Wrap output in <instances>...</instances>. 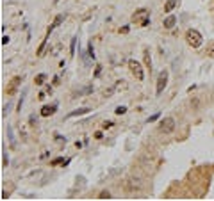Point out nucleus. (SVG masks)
<instances>
[{
	"label": "nucleus",
	"instance_id": "nucleus-1",
	"mask_svg": "<svg viewBox=\"0 0 214 201\" xmlns=\"http://www.w3.org/2000/svg\"><path fill=\"white\" fill-rule=\"evenodd\" d=\"M186 41H187V45L191 48H198L202 45V34L198 32V31H195V29H189L186 32Z\"/></svg>",
	"mask_w": 214,
	"mask_h": 201
},
{
	"label": "nucleus",
	"instance_id": "nucleus-2",
	"mask_svg": "<svg viewBox=\"0 0 214 201\" xmlns=\"http://www.w3.org/2000/svg\"><path fill=\"white\" fill-rule=\"evenodd\" d=\"M132 22L139 23L141 27H146V25L150 23V18H148V11H146V9H138V11L134 13V16H132Z\"/></svg>",
	"mask_w": 214,
	"mask_h": 201
},
{
	"label": "nucleus",
	"instance_id": "nucleus-3",
	"mask_svg": "<svg viewBox=\"0 0 214 201\" xmlns=\"http://www.w3.org/2000/svg\"><path fill=\"white\" fill-rule=\"evenodd\" d=\"M129 69H130V73L141 82L143 78H144V73H143V68H141V64L138 63V61H134V59H130L129 61Z\"/></svg>",
	"mask_w": 214,
	"mask_h": 201
},
{
	"label": "nucleus",
	"instance_id": "nucleus-4",
	"mask_svg": "<svg viewBox=\"0 0 214 201\" xmlns=\"http://www.w3.org/2000/svg\"><path fill=\"white\" fill-rule=\"evenodd\" d=\"M159 130L162 134H171L175 130V119L173 118H164L161 123H159Z\"/></svg>",
	"mask_w": 214,
	"mask_h": 201
},
{
	"label": "nucleus",
	"instance_id": "nucleus-5",
	"mask_svg": "<svg viewBox=\"0 0 214 201\" xmlns=\"http://www.w3.org/2000/svg\"><path fill=\"white\" fill-rule=\"evenodd\" d=\"M166 84H168V69H164V71H161V73H159V78H157V87H155V93H157V95H161V93L164 91Z\"/></svg>",
	"mask_w": 214,
	"mask_h": 201
},
{
	"label": "nucleus",
	"instance_id": "nucleus-6",
	"mask_svg": "<svg viewBox=\"0 0 214 201\" xmlns=\"http://www.w3.org/2000/svg\"><path fill=\"white\" fill-rule=\"evenodd\" d=\"M20 82H22V77H13L11 82H9V86H7V89H5V95H7V96H13V95L16 93Z\"/></svg>",
	"mask_w": 214,
	"mask_h": 201
},
{
	"label": "nucleus",
	"instance_id": "nucleus-7",
	"mask_svg": "<svg viewBox=\"0 0 214 201\" xmlns=\"http://www.w3.org/2000/svg\"><path fill=\"white\" fill-rule=\"evenodd\" d=\"M64 18H66V14H57V16L54 18V22H52V25L48 27V31H46V34H50L52 31H54V29H55V27H59V25H61V23L64 22Z\"/></svg>",
	"mask_w": 214,
	"mask_h": 201
},
{
	"label": "nucleus",
	"instance_id": "nucleus-8",
	"mask_svg": "<svg viewBox=\"0 0 214 201\" xmlns=\"http://www.w3.org/2000/svg\"><path fill=\"white\" fill-rule=\"evenodd\" d=\"M55 109H57V105H45V107H41V116L48 118V116H52L55 112Z\"/></svg>",
	"mask_w": 214,
	"mask_h": 201
},
{
	"label": "nucleus",
	"instance_id": "nucleus-9",
	"mask_svg": "<svg viewBox=\"0 0 214 201\" xmlns=\"http://www.w3.org/2000/svg\"><path fill=\"white\" fill-rule=\"evenodd\" d=\"M175 23H177V18H175L173 14H170V16H168V18H164V22H162L164 29H171V27H175Z\"/></svg>",
	"mask_w": 214,
	"mask_h": 201
},
{
	"label": "nucleus",
	"instance_id": "nucleus-10",
	"mask_svg": "<svg viewBox=\"0 0 214 201\" xmlns=\"http://www.w3.org/2000/svg\"><path fill=\"white\" fill-rule=\"evenodd\" d=\"M88 112H91V109H88V107H82V109H75L73 112L68 114V118H75V116H84V114H88Z\"/></svg>",
	"mask_w": 214,
	"mask_h": 201
},
{
	"label": "nucleus",
	"instance_id": "nucleus-11",
	"mask_svg": "<svg viewBox=\"0 0 214 201\" xmlns=\"http://www.w3.org/2000/svg\"><path fill=\"white\" fill-rule=\"evenodd\" d=\"M175 5H177V0H168L164 4V13H171L175 9Z\"/></svg>",
	"mask_w": 214,
	"mask_h": 201
},
{
	"label": "nucleus",
	"instance_id": "nucleus-12",
	"mask_svg": "<svg viewBox=\"0 0 214 201\" xmlns=\"http://www.w3.org/2000/svg\"><path fill=\"white\" fill-rule=\"evenodd\" d=\"M45 80H46V75H45V73H41V75H37V77L34 78V84H36V86H41Z\"/></svg>",
	"mask_w": 214,
	"mask_h": 201
},
{
	"label": "nucleus",
	"instance_id": "nucleus-13",
	"mask_svg": "<svg viewBox=\"0 0 214 201\" xmlns=\"http://www.w3.org/2000/svg\"><path fill=\"white\" fill-rule=\"evenodd\" d=\"M144 64H146V68L152 69V61H150V54H148V50H144Z\"/></svg>",
	"mask_w": 214,
	"mask_h": 201
},
{
	"label": "nucleus",
	"instance_id": "nucleus-14",
	"mask_svg": "<svg viewBox=\"0 0 214 201\" xmlns=\"http://www.w3.org/2000/svg\"><path fill=\"white\" fill-rule=\"evenodd\" d=\"M205 55H207V57H214V43L207 46V50H205Z\"/></svg>",
	"mask_w": 214,
	"mask_h": 201
},
{
	"label": "nucleus",
	"instance_id": "nucleus-15",
	"mask_svg": "<svg viewBox=\"0 0 214 201\" xmlns=\"http://www.w3.org/2000/svg\"><path fill=\"white\" fill-rule=\"evenodd\" d=\"M127 112V107H116V110H114V114H118V116H121V114H125Z\"/></svg>",
	"mask_w": 214,
	"mask_h": 201
},
{
	"label": "nucleus",
	"instance_id": "nucleus-16",
	"mask_svg": "<svg viewBox=\"0 0 214 201\" xmlns=\"http://www.w3.org/2000/svg\"><path fill=\"white\" fill-rule=\"evenodd\" d=\"M109 198H111L109 191H104V192H100V194H98V200H109Z\"/></svg>",
	"mask_w": 214,
	"mask_h": 201
},
{
	"label": "nucleus",
	"instance_id": "nucleus-17",
	"mask_svg": "<svg viewBox=\"0 0 214 201\" xmlns=\"http://www.w3.org/2000/svg\"><path fill=\"white\" fill-rule=\"evenodd\" d=\"M75 43H77V37H73L71 43H70V54H71V55L75 54Z\"/></svg>",
	"mask_w": 214,
	"mask_h": 201
},
{
	"label": "nucleus",
	"instance_id": "nucleus-18",
	"mask_svg": "<svg viewBox=\"0 0 214 201\" xmlns=\"http://www.w3.org/2000/svg\"><path fill=\"white\" fill-rule=\"evenodd\" d=\"M29 123H31V127H36V125H37V118H36V116H31V118H29Z\"/></svg>",
	"mask_w": 214,
	"mask_h": 201
},
{
	"label": "nucleus",
	"instance_id": "nucleus-19",
	"mask_svg": "<svg viewBox=\"0 0 214 201\" xmlns=\"http://www.w3.org/2000/svg\"><path fill=\"white\" fill-rule=\"evenodd\" d=\"M45 46H46V41H43V43H41V46L37 48V55H41V54H43V50H45Z\"/></svg>",
	"mask_w": 214,
	"mask_h": 201
},
{
	"label": "nucleus",
	"instance_id": "nucleus-20",
	"mask_svg": "<svg viewBox=\"0 0 214 201\" xmlns=\"http://www.w3.org/2000/svg\"><path fill=\"white\" fill-rule=\"evenodd\" d=\"M159 116H161V112H155L153 116H150V118H148V123H152V121H155V119H157Z\"/></svg>",
	"mask_w": 214,
	"mask_h": 201
},
{
	"label": "nucleus",
	"instance_id": "nucleus-21",
	"mask_svg": "<svg viewBox=\"0 0 214 201\" xmlns=\"http://www.w3.org/2000/svg\"><path fill=\"white\" fill-rule=\"evenodd\" d=\"M7 134H9V141H11V144L14 146V139H13V132H11V128L7 127Z\"/></svg>",
	"mask_w": 214,
	"mask_h": 201
},
{
	"label": "nucleus",
	"instance_id": "nucleus-22",
	"mask_svg": "<svg viewBox=\"0 0 214 201\" xmlns=\"http://www.w3.org/2000/svg\"><path fill=\"white\" fill-rule=\"evenodd\" d=\"M100 73H102V66L98 64V66L95 68V77H100Z\"/></svg>",
	"mask_w": 214,
	"mask_h": 201
},
{
	"label": "nucleus",
	"instance_id": "nucleus-23",
	"mask_svg": "<svg viewBox=\"0 0 214 201\" xmlns=\"http://www.w3.org/2000/svg\"><path fill=\"white\" fill-rule=\"evenodd\" d=\"M118 86H116V89H125V82L123 80H120V82H116Z\"/></svg>",
	"mask_w": 214,
	"mask_h": 201
},
{
	"label": "nucleus",
	"instance_id": "nucleus-24",
	"mask_svg": "<svg viewBox=\"0 0 214 201\" xmlns=\"http://www.w3.org/2000/svg\"><path fill=\"white\" fill-rule=\"evenodd\" d=\"M112 93H114V89H106V91H104V96H111Z\"/></svg>",
	"mask_w": 214,
	"mask_h": 201
},
{
	"label": "nucleus",
	"instance_id": "nucleus-25",
	"mask_svg": "<svg viewBox=\"0 0 214 201\" xmlns=\"http://www.w3.org/2000/svg\"><path fill=\"white\" fill-rule=\"evenodd\" d=\"M102 127H104V128H111V127H112V121H106V123H104V125H102Z\"/></svg>",
	"mask_w": 214,
	"mask_h": 201
},
{
	"label": "nucleus",
	"instance_id": "nucleus-26",
	"mask_svg": "<svg viewBox=\"0 0 214 201\" xmlns=\"http://www.w3.org/2000/svg\"><path fill=\"white\" fill-rule=\"evenodd\" d=\"M63 162V159L59 157V159H55V160H52V166H57V164H61Z\"/></svg>",
	"mask_w": 214,
	"mask_h": 201
},
{
	"label": "nucleus",
	"instance_id": "nucleus-27",
	"mask_svg": "<svg viewBox=\"0 0 214 201\" xmlns=\"http://www.w3.org/2000/svg\"><path fill=\"white\" fill-rule=\"evenodd\" d=\"M7 162H9V159H7V153H5V151H4V168H5V166H7Z\"/></svg>",
	"mask_w": 214,
	"mask_h": 201
},
{
	"label": "nucleus",
	"instance_id": "nucleus-28",
	"mask_svg": "<svg viewBox=\"0 0 214 201\" xmlns=\"http://www.w3.org/2000/svg\"><path fill=\"white\" fill-rule=\"evenodd\" d=\"M7 43H9V37H7V36H4V37H2V45H7Z\"/></svg>",
	"mask_w": 214,
	"mask_h": 201
},
{
	"label": "nucleus",
	"instance_id": "nucleus-29",
	"mask_svg": "<svg viewBox=\"0 0 214 201\" xmlns=\"http://www.w3.org/2000/svg\"><path fill=\"white\" fill-rule=\"evenodd\" d=\"M7 198H9V192L4 191V192H2V200H7Z\"/></svg>",
	"mask_w": 214,
	"mask_h": 201
},
{
	"label": "nucleus",
	"instance_id": "nucleus-30",
	"mask_svg": "<svg viewBox=\"0 0 214 201\" xmlns=\"http://www.w3.org/2000/svg\"><path fill=\"white\" fill-rule=\"evenodd\" d=\"M120 32H121V34H127V32H129V27H123V29H120Z\"/></svg>",
	"mask_w": 214,
	"mask_h": 201
}]
</instances>
